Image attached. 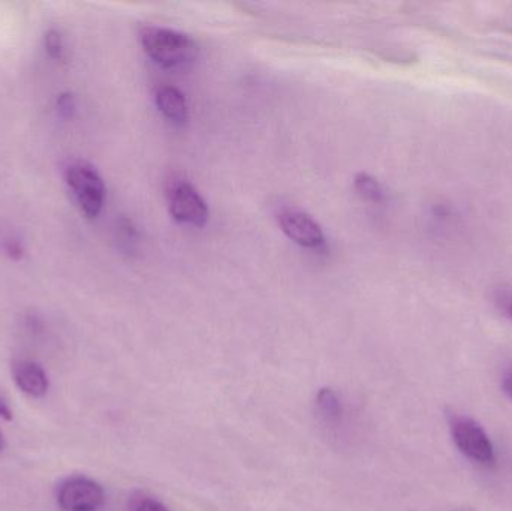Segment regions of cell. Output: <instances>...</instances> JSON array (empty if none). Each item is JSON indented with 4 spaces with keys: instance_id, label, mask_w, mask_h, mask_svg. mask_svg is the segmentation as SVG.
Wrapping results in <instances>:
<instances>
[{
    "instance_id": "1",
    "label": "cell",
    "mask_w": 512,
    "mask_h": 511,
    "mask_svg": "<svg viewBox=\"0 0 512 511\" xmlns=\"http://www.w3.org/2000/svg\"><path fill=\"white\" fill-rule=\"evenodd\" d=\"M140 41L147 56L164 69L189 68L198 57V45L191 36L167 27H143Z\"/></svg>"
},
{
    "instance_id": "2",
    "label": "cell",
    "mask_w": 512,
    "mask_h": 511,
    "mask_svg": "<svg viewBox=\"0 0 512 511\" xmlns=\"http://www.w3.org/2000/svg\"><path fill=\"white\" fill-rule=\"evenodd\" d=\"M66 185L75 203L87 219H96L104 207L107 189L95 167L87 162H74L66 168Z\"/></svg>"
},
{
    "instance_id": "3",
    "label": "cell",
    "mask_w": 512,
    "mask_h": 511,
    "mask_svg": "<svg viewBox=\"0 0 512 511\" xmlns=\"http://www.w3.org/2000/svg\"><path fill=\"white\" fill-rule=\"evenodd\" d=\"M451 435L457 449L481 465H490L495 462V449L489 435L484 431L483 426L469 417H454L451 422Z\"/></svg>"
},
{
    "instance_id": "4",
    "label": "cell",
    "mask_w": 512,
    "mask_h": 511,
    "mask_svg": "<svg viewBox=\"0 0 512 511\" xmlns=\"http://www.w3.org/2000/svg\"><path fill=\"white\" fill-rule=\"evenodd\" d=\"M168 204L174 221L192 227H204L209 222L210 210L194 185L189 182L174 183L168 192Z\"/></svg>"
},
{
    "instance_id": "5",
    "label": "cell",
    "mask_w": 512,
    "mask_h": 511,
    "mask_svg": "<svg viewBox=\"0 0 512 511\" xmlns=\"http://www.w3.org/2000/svg\"><path fill=\"white\" fill-rule=\"evenodd\" d=\"M105 492L87 477H71L60 486L57 503L63 511H98L104 506Z\"/></svg>"
},
{
    "instance_id": "6",
    "label": "cell",
    "mask_w": 512,
    "mask_h": 511,
    "mask_svg": "<svg viewBox=\"0 0 512 511\" xmlns=\"http://www.w3.org/2000/svg\"><path fill=\"white\" fill-rule=\"evenodd\" d=\"M280 230L301 248L318 249L324 245L321 225L301 210L286 209L279 215Z\"/></svg>"
},
{
    "instance_id": "7",
    "label": "cell",
    "mask_w": 512,
    "mask_h": 511,
    "mask_svg": "<svg viewBox=\"0 0 512 511\" xmlns=\"http://www.w3.org/2000/svg\"><path fill=\"white\" fill-rule=\"evenodd\" d=\"M12 377L15 384L21 392L32 398H42L47 395L50 381L47 374L38 363L30 362V360H21L12 366Z\"/></svg>"
},
{
    "instance_id": "8",
    "label": "cell",
    "mask_w": 512,
    "mask_h": 511,
    "mask_svg": "<svg viewBox=\"0 0 512 511\" xmlns=\"http://www.w3.org/2000/svg\"><path fill=\"white\" fill-rule=\"evenodd\" d=\"M156 107L165 119L177 126L186 125L189 120V105L185 93L176 86L158 87L155 93Z\"/></svg>"
},
{
    "instance_id": "9",
    "label": "cell",
    "mask_w": 512,
    "mask_h": 511,
    "mask_svg": "<svg viewBox=\"0 0 512 511\" xmlns=\"http://www.w3.org/2000/svg\"><path fill=\"white\" fill-rule=\"evenodd\" d=\"M354 188L364 200L373 201V203L384 200V189L370 174L358 173L354 179Z\"/></svg>"
},
{
    "instance_id": "10",
    "label": "cell",
    "mask_w": 512,
    "mask_h": 511,
    "mask_svg": "<svg viewBox=\"0 0 512 511\" xmlns=\"http://www.w3.org/2000/svg\"><path fill=\"white\" fill-rule=\"evenodd\" d=\"M138 240L140 236L132 221L126 218L120 219L117 224V242L122 251H125V254H135L138 249Z\"/></svg>"
},
{
    "instance_id": "11",
    "label": "cell",
    "mask_w": 512,
    "mask_h": 511,
    "mask_svg": "<svg viewBox=\"0 0 512 511\" xmlns=\"http://www.w3.org/2000/svg\"><path fill=\"white\" fill-rule=\"evenodd\" d=\"M316 404H318L322 416L327 417L328 420L339 419L342 408H340L339 399L334 395L333 390L322 389L321 392L318 393Z\"/></svg>"
},
{
    "instance_id": "12",
    "label": "cell",
    "mask_w": 512,
    "mask_h": 511,
    "mask_svg": "<svg viewBox=\"0 0 512 511\" xmlns=\"http://www.w3.org/2000/svg\"><path fill=\"white\" fill-rule=\"evenodd\" d=\"M492 303L501 312V315L512 321V287H508V285L496 287L492 291Z\"/></svg>"
},
{
    "instance_id": "13",
    "label": "cell",
    "mask_w": 512,
    "mask_h": 511,
    "mask_svg": "<svg viewBox=\"0 0 512 511\" xmlns=\"http://www.w3.org/2000/svg\"><path fill=\"white\" fill-rule=\"evenodd\" d=\"M131 511H170L161 501L149 495H137L132 501Z\"/></svg>"
},
{
    "instance_id": "14",
    "label": "cell",
    "mask_w": 512,
    "mask_h": 511,
    "mask_svg": "<svg viewBox=\"0 0 512 511\" xmlns=\"http://www.w3.org/2000/svg\"><path fill=\"white\" fill-rule=\"evenodd\" d=\"M45 48L53 59H62L63 56V39L57 30H50L45 35Z\"/></svg>"
},
{
    "instance_id": "15",
    "label": "cell",
    "mask_w": 512,
    "mask_h": 511,
    "mask_svg": "<svg viewBox=\"0 0 512 511\" xmlns=\"http://www.w3.org/2000/svg\"><path fill=\"white\" fill-rule=\"evenodd\" d=\"M57 108H59L60 114L63 117H71L75 113L77 102H75V98L71 93H63L57 99Z\"/></svg>"
},
{
    "instance_id": "16",
    "label": "cell",
    "mask_w": 512,
    "mask_h": 511,
    "mask_svg": "<svg viewBox=\"0 0 512 511\" xmlns=\"http://www.w3.org/2000/svg\"><path fill=\"white\" fill-rule=\"evenodd\" d=\"M3 249L12 258H20L23 255V249H21L20 243L17 240L6 239Z\"/></svg>"
},
{
    "instance_id": "17",
    "label": "cell",
    "mask_w": 512,
    "mask_h": 511,
    "mask_svg": "<svg viewBox=\"0 0 512 511\" xmlns=\"http://www.w3.org/2000/svg\"><path fill=\"white\" fill-rule=\"evenodd\" d=\"M0 419L5 420V422H11L12 420V410L9 407L6 399L0 395Z\"/></svg>"
},
{
    "instance_id": "18",
    "label": "cell",
    "mask_w": 512,
    "mask_h": 511,
    "mask_svg": "<svg viewBox=\"0 0 512 511\" xmlns=\"http://www.w3.org/2000/svg\"><path fill=\"white\" fill-rule=\"evenodd\" d=\"M504 392L507 393L508 396H510V399L512 401V372L511 374H508L507 377L504 378Z\"/></svg>"
},
{
    "instance_id": "19",
    "label": "cell",
    "mask_w": 512,
    "mask_h": 511,
    "mask_svg": "<svg viewBox=\"0 0 512 511\" xmlns=\"http://www.w3.org/2000/svg\"><path fill=\"white\" fill-rule=\"evenodd\" d=\"M6 441L5 437H3L2 431H0V452H2L3 449H5Z\"/></svg>"
}]
</instances>
